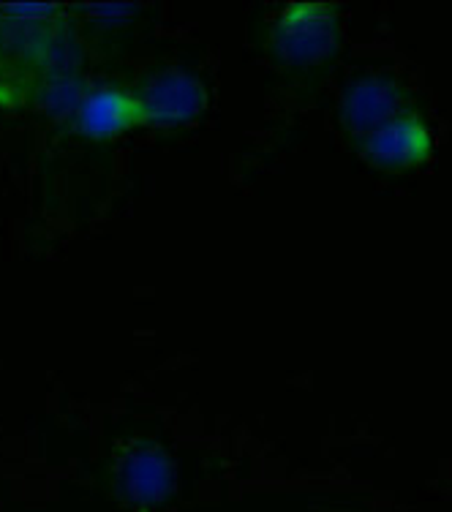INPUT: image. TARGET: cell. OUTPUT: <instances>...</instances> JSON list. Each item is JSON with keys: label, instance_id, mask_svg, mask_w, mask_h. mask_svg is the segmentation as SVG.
<instances>
[{"label": "cell", "instance_id": "1", "mask_svg": "<svg viewBox=\"0 0 452 512\" xmlns=\"http://www.w3.org/2000/svg\"><path fill=\"white\" fill-rule=\"evenodd\" d=\"M365 158L382 169H406L423 164L431 153V137L417 118L398 115L390 123H384L371 134H365L363 142Z\"/></svg>", "mask_w": 452, "mask_h": 512}, {"label": "cell", "instance_id": "2", "mask_svg": "<svg viewBox=\"0 0 452 512\" xmlns=\"http://www.w3.org/2000/svg\"><path fill=\"white\" fill-rule=\"evenodd\" d=\"M335 44V20L325 6H295L276 30V47L286 60L311 63Z\"/></svg>", "mask_w": 452, "mask_h": 512}, {"label": "cell", "instance_id": "3", "mask_svg": "<svg viewBox=\"0 0 452 512\" xmlns=\"http://www.w3.org/2000/svg\"><path fill=\"white\" fill-rule=\"evenodd\" d=\"M137 99L145 109V123L172 126V123L197 118L205 107L207 93L194 77L180 74V71H167V74H158Z\"/></svg>", "mask_w": 452, "mask_h": 512}, {"label": "cell", "instance_id": "4", "mask_svg": "<svg viewBox=\"0 0 452 512\" xmlns=\"http://www.w3.org/2000/svg\"><path fill=\"white\" fill-rule=\"evenodd\" d=\"M145 123V109L137 96L118 90H99L82 101L77 112V128L85 137H112L131 126Z\"/></svg>", "mask_w": 452, "mask_h": 512}, {"label": "cell", "instance_id": "5", "mask_svg": "<svg viewBox=\"0 0 452 512\" xmlns=\"http://www.w3.org/2000/svg\"><path fill=\"white\" fill-rule=\"evenodd\" d=\"M401 115V88L390 79H363L344 101V120L360 134H371Z\"/></svg>", "mask_w": 452, "mask_h": 512}, {"label": "cell", "instance_id": "6", "mask_svg": "<svg viewBox=\"0 0 452 512\" xmlns=\"http://www.w3.org/2000/svg\"><path fill=\"white\" fill-rule=\"evenodd\" d=\"M120 488L131 502L153 504L172 488V466L156 450L128 455L120 466Z\"/></svg>", "mask_w": 452, "mask_h": 512}]
</instances>
